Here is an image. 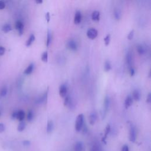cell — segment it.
<instances>
[{"label":"cell","mask_w":151,"mask_h":151,"mask_svg":"<svg viewBox=\"0 0 151 151\" xmlns=\"http://www.w3.org/2000/svg\"><path fill=\"white\" fill-rule=\"evenodd\" d=\"M121 151H129V148L128 145H123Z\"/></svg>","instance_id":"f35d334b"},{"label":"cell","mask_w":151,"mask_h":151,"mask_svg":"<svg viewBox=\"0 0 151 151\" xmlns=\"http://www.w3.org/2000/svg\"><path fill=\"white\" fill-rule=\"evenodd\" d=\"M6 53V48L3 46H0V55H3Z\"/></svg>","instance_id":"d590c367"},{"label":"cell","mask_w":151,"mask_h":151,"mask_svg":"<svg viewBox=\"0 0 151 151\" xmlns=\"http://www.w3.org/2000/svg\"><path fill=\"white\" fill-rule=\"evenodd\" d=\"M126 61L127 64L130 67V68L132 67L131 65H132V54L130 52H128L126 54Z\"/></svg>","instance_id":"ffe728a7"},{"label":"cell","mask_w":151,"mask_h":151,"mask_svg":"<svg viewBox=\"0 0 151 151\" xmlns=\"http://www.w3.org/2000/svg\"><path fill=\"white\" fill-rule=\"evenodd\" d=\"M48 90H47L44 94H43V96H42L41 97H40L39 98H38L36 100V104L37 105H42L44 103H46L47 100V98H48Z\"/></svg>","instance_id":"52a82bcc"},{"label":"cell","mask_w":151,"mask_h":151,"mask_svg":"<svg viewBox=\"0 0 151 151\" xmlns=\"http://www.w3.org/2000/svg\"><path fill=\"white\" fill-rule=\"evenodd\" d=\"M133 99H134L135 101L138 102L141 99V93L139 90H134L133 93Z\"/></svg>","instance_id":"ac0fdd59"},{"label":"cell","mask_w":151,"mask_h":151,"mask_svg":"<svg viewBox=\"0 0 151 151\" xmlns=\"http://www.w3.org/2000/svg\"><path fill=\"white\" fill-rule=\"evenodd\" d=\"M17 112L18 110H14L11 114V119L14 120L17 119Z\"/></svg>","instance_id":"e575fe53"},{"label":"cell","mask_w":151,"mask_h":151,"mask_svg":"<svg viewBox=\"0 0 151 151\" xmlns=\"http://www.w3.org/2000/svg\"><path fill=\"white\" fill-rule=\"evenodd\" d=\"M104 42H105V44L106 46L110 44V34H107L105 37V38L104 39Z\"/></svg>","instance_id":"f546056e"},{"label":"cell","mask_w":151,"mask_h":151,"mask_svg":"<svg viewBox=\"0 0 151 151\" xmlns=\"http://www.w3.org/2000/svg\"><path fill=\"white\" fill-rule=\"evenodd\" d=\"M133 103V99L130 96H128L126 97L125 100V107L126 109H128L129 107H130Z\"/></svg>","instance_id":"4fadbf2b"},{"label":"cell","mask_w":151,"mask_h":151,"mask_svg":"<svg viewBox=\"0 0 151 151\" xmlns=\"http://www.w3.org/2000/svg\"><path fill=\"white\" fill-rule=\"evenodd\" d=\"M51 39H52V37H51V34L50 31L48 30V33H47V41H46V46L47 47H48L51 44Z\"/></svg>","instance_id":"cb8c5ba5"},{"label":"cell","mask_w":151,"mask_h":151,"mask_svg":"<svg viewBox=\"0 0 151 151\" xmlns=\"http://www.w3.org/2000/svg\"><path fill=\"white\" fill-rule=\"evenodd\" d=\"M135 74V70L133 67H130V74L131 76H134Z\"/></svg>","instance_id":"ab89813d"},{"label":"cell","mask_w":151,"mask_h":151,"mask_svg":"<svg viewBox=\"0 0 151 151\" xmlns=\"http://www.w3.org/2000/svg\"><path fill=\"white\" fill-rule=\"evenodd\" d=\"M89 123L91 125H94L96 122V121L98 119V115L97 113L95 111H93L91 112V113L89 115Z\"/></svg>","instance_id":"8992f818"},{"label":"cell","mask_w":151,"mask_h":151,"mask_svg":"<svg viewBox=\"0 0 151 151\" xmlns=\"http://www.w3.org/2000/svg\"><path fill=\"white\" fill-rule=\"evenodd\" d=\"M25 118V112L23 110H19L17 112V119H18L19 121L22 122L24 121Z\"/></svg>","instance_id":"7c38bea8"},{"label":"cell","mask_w":151,"mask_h":151,"mask_svg":"<svg viewBox=\"0 0 151 151\" xmlns=\"http://www.w3.org/2000/svg\"><path fill=\"white\" fill-rule=\"evenodd\" d=\"M137 51L140 55H143L146 53L145 48L142 45H139L137 47Z\"/></svg>","instance_id":"484cf974"},{"label":"cell","mask_w":151,"mask_h":151,"mask_svg":"<svg viewBox=\"0 0 151 151\" xmlns=\"http://www.w3.org/2000/svg\"><path fill=\"white\" fill-rule=\"evenodd\" d=\"M27 118V121H28V122H31V121L33 120V118H34V113H33V112L32 110H30L28 112Z\"/></svg>","instance_id":"d4e9b609"},{"label":"cell","mask_w":151,"mask_h":151,"mask_svg":"<svg viewBox=\"0 0 151 151\" xmlns=\"http://www.w3.org/2000/svg\"><path fill=\"white\" fill-rule=\"evenodd\" d=\"M121 16H122V13H121V10L119 9L116 8L114 11L115 18L116 19V20H119L121 18Z\"/></svg>","instance_id":"603a6c76"},{"label":"cell","mask_w":151,"mask_h":151,"mask_svg":"<svg viewBox=\"0 0 151 151\" xmlns=\"http://www.w3.org/2000/svg\"><path fill=\"white\" fill-rule=\"evenodd\" d=\"M12 30V27L11 26L10 24H5L3 27H2V30L3 32H4L5 33H8L10 31H11Z\"/></svg>","instance_id":"44dd1931"},{"label":"cell","mask_w":151,"mask_h":151,"mask_svg":"<svg viewBox=\"0 0 151 151\" xmlns=\"http://www.w3.org/2000/svg\"><path fill=\"white\" fill-rule=\"evenodd\" d=\"M91 19L93 21H98L100 19V12L98 11H94L92 12Z\"/></svg>","instance_id":"9a60e30c"},{"label":"cell","mask_w":151,"mask_h":151,"mask_svg":"<svg viewBox=\"0 0 151 151\" xmlns=\"http://www.w3.org/2000/svg\"><path fill=\"white\" fill-rule=\"evenodd\" d=\"M8 93V88L6 86H3L0 89V97L4 98L7 96Z\"/></svg>","instance_id":"d6986e66"},{"label":"cell","mask_w":151,"mask_h":151,"mask_svg":"<svg viewBox=\"0 0 151 151\" xmlns=\"http://www.w3.org/2000/svg\"><path fill=\"white\" fill-rule=\"evenodd\" d=\"M15 29L18 30L19 35L21 36L23 34V33H24V25L23 23L21 21H20V20H18L15 23Z\"/></svg>","instance_id":"277c9868"},{"label":"cell","mask_w":151,"mask_h":151,"mask_svg":"<svg viewBox=\"0 0 151 151\" xmlns=\"http://www.w3.org/2000/svg\"><path fill=\"white\" fill-rule=\"evenodd\" d=\"M67 48L72 51H76L78 50V44L77 43L73 40H70L67 43Z\"/></svg>","instance_id":"ba28073f"},{"label":"cell","mask_w":151,"mask_h":151,"mask_svg":"<svg viewBox=\"0 0 151 151\" xmlns=\"http://www.w3.org/2000/svg\"><path fill=\"white\" fill-rule=\"evenodd\" d=\"M26 127V123L24 121L20 122V123L18 124L17 127V130L18 132H23L25 130Z\"/></svg>","instance_id":"7402d4cb"},{"label":"cell","mask_w":151,"mask_h":151,"mask_svg":"<svg viewBox=\"0 0 151 151\" xmlns=\"http://www.w3.org/2000/svg\"><path fill=\"white\" fill-rule=\"evenodd\" d=\"M68 87L66 84L62 85L59 88V94L62 98H65L67 95Z\"/></svg>","instance_id":"5b68a950"},{"label":"cell","mask_w":151,"mask_h":151,"mask_svg":"<svg viewBox=\"0 0 151 151\" xmlns=\"http://www.w3.org/2000/svg\"><path fill=\"white\" fill-rule=\"evenodd\" d=\"M90 151H101V148L99 145L95 144L91 148Z\"/></svg>","instance_id":"4dcf8cb0"},{"label":"cell","mask_w":151,"mask_h":151,"mask_svg":"<svg viewBox=\"0 0 151 151\" xmlns=\"http://www.w3.org/2000/svg\"><path fill=\"white\" fill-rule=\"evenodd\" d=\"M84 149V144L82 141H78L74 145V151H83Z\"/></svg>","instance_id":"30bf717a"},{"label":"cell","mask_w":151,"mask_h":151,"mask_svg":"<svg viewBox=\"0 0 151 151\" xmlns=\"http://www.w3.org/2000/svg\"><path fill=\"white\" fill-rule=\"evenodd\" d=\"M86 34H87V36L89 39L94 40L97 37V36L98 35V32L96 29L91 28H90L87 30Z\"/></svg>","instance_id":"3957f363"},{"label":"cell","mask_w":151,"mask_h":151,"mask_svg":"<svg viewBox=\"0 0 151 151\" xmlns=\"http://www.w3.org/2000/svg\"><path fill=\"white\" fill-rule=\"evenodd\" d=\"M48 52L47 51H44L42 55V60L44 62L47 63L48 62Z\"/></svg>","instance_id":"f1b7e54d"},{"label":"cell","mask_w":151,"mask_h":151,"mask_svg":"<svg viewBox=\"0 0 151 151\" xmlns=\"http://www.w3.org/2000/svg\"><path fill=\"white\" fill-rule=\"evenodd\" d=\"M104 69H105V71L106 72H108V71H109L111 70L112 66H111V64H110L109 61H106L105 62Z\"/></svg>","instance_id":"83f0119b"},{"label":"cell","mask_w":151,"mask_h":151,"mask_svg":"<svg viewBox=\"0 0 151 151\" xmlns=\"http://www.w3.org/2000/svg\"><path fill=\"white\" fill-rule=\"evenodd\" d=\"M6 130V126L4 123H0V133H3Z\"/></svg>","instance_id":"836d02e7"},{"label":"cell","mask_w":151,"mask_h":151,"mask_svg":"<svg viewBox=\"0 0 151 151\" xmlns=\"http://www.w3.org/2000/svg\"><path fill=\"white\" fill-rule=\"evenodd\" d=\"M23 144L25 146H28L31 145V142L28 140H25L23 142Z\"/></svg>","instance_id":"74e56055"},{"label":"cell","mask_w":151,"mask_h":151,"mask_svg":"<svg viewBox=\"0 0 151 151\" xmlns=\"http://www.w3.org/2000/svg\"><path fill=\"white\" fill-rule=\"evenodd\" d=\"M134 36V30H131V31H130V33H129V34L127 35V38L128 40H131L133 39Z\"/></svg>","instance_id":"d6a6232c"},{"label":"cell","mask_w":151,"mask_h":151,"mask_svg":"<svg viewBox=\"0 0 151 151\" xmlns=\"http://www.w3.org/2000/svg\"><path fill=\"white\" fill-rule=\"evenodd\" d=\"M70 103V98L69 96L67 95L65 97V99L64 100V106H66L69 105Z\"/></svg>","instance_id":"1f68e13d"},{"label":"cell","mask_w":151,"mask_h":151,"mask_svg":"<svg viewBox=\"0 0 151 151\" xmlns=\"http://www.w3.org/2000/svg\"><path fill=\"white\" fill-rule=\"evenodd\" d=\"M110 106V99L108 96H106L105 97V100H104V105H103V115H106V113L107 112Z\"/></svg>","instance_id":"9c48e42d"},{"label":"cell","mask_w":151,"mask_h":151,"mask_svg":"<svg viewBox=\"0 0 151 151\" xmlns=\"http://www.w3.org/2000/svg\"><path fill=\"white\" fill-rule=\"evenodd\" d=\"M34 65L33 63H31L28 65V66L26 69V70L24 71V74L26 75H29L31 74L34 70Z\"/></svg>","instance_id":"5bb4252c"},{"label":"cell","mask_w":151,"mask_h":151,"mask_svg":"<svg viewBox=\"0 0 151 151\" xmlns=\"http://www.w3.org/2000/svg\"><path fill=\"white\" fill-rule=\"evenodd\" d=\"M46 20L47 23H48L50 21V12H47L46 14Z\"/></svg>","instance_id":"60d3db41"},{"label":"cell","mask_w":151,"mask_h":151,"mask_svg":"<svg viewBox=\"0 0 151 151\" xmlns=\"http://www.w3.org/2000/svg\"><path fill=\"white\" fill-rule=\"evenodd\" d=\"M35 3H36L37 4H42V3H43V1H42V0H40V1H39V0H38V1H35Z\"/></svg>","instance_id":"7bdbcfd3"},{"label":"cell","mask_w":151,"mask_h":151,"mask_svg":"<svg viewBox=\"0 0 151 151\" xmlns=\"http://www.w3.org/2000/svg\"><path fill=\"white\" fill-rule=\"evenodd\" d=\"M136 140V127L131 125L129 130V141L131 142H135Z\"/></svg>","instance_id":"7a4b0ae2"},{"label":"cell","mask_w":151,"mask_h":151,"mask_svg":"<svg viewBox=\"0 0 151 151\" xmlns=\"http://www.w3.org/2000/svg\"><path fill=\"white\" fill-rule=\"evenodd\" d=\"M54 129V123L52 121H49L47 123V127H46V131L47 132V134H51L53 132Z\"/></svg>","instance_id":"2e32d148"},{"label":"cell","mask_w":151,"mask_h":151,"mask_svg":"<svg viewBox=\"0 0 151 151\" xmlns=\"http://www.w3.org/2000/svg\"><path fill=\"white\" fill-rule=\"evenodd\" d=\"M150 102H151V94H150V93H149L148 94V97H147L146 102H147L148 103H150Z\"/></svg>","instance_id":"b9f144b4"},{"label":"cell","mask_w":151,"mask_h":151,"mask_svg":"<svg viewBox=\"0 0 151 151\" xmlns=\"http://www.w3.org/2000/svg\"><path fill=\"white\" fill-rule=\"evenodd\" d=\"M1 111H0V116H1Z\"/></svg>","instance_id":"ee69618b"},{"label":"cell","mask_w":151,"mask_h":151,"mask_svg":"<svg viewBox=\"0 0 151 151\" xmlns=\"http://www.w3.org/2000/svg\"><path fill=\"white\" fill-rule=\"evenodd\" d=\"M84 125V116L83 114L78 116L75 123V129L77 132H80Z\"/></svg>","instance_id":"6da1fadb"},{"label":"cell","mask_w":151,"mask_h":151,"mask_svg":"<svg viewBox=\"0 0 151 151\" xmlns=\"http://www.w3.org/2000/svg\"><path fill=\"white\" fill-rule=\"evenodd\" d=\"M35 39V35L33 34H31L29 38L28 39V40H27V42H26V47H30L33 43V42H34Z\"/></svg>","instance_id":"e0dca14e"},{"label":"cell","mask_w":151,"mask_h":151,"mask_svg":"<svg viewBox=\"0 0 151 151\" xmlns=\"http://www.w3.org/2000/svg\"><path fill=\"white\" fill-rule=\"evenodd\" d=\"M110 131V125H107V126L106 127L105 136H104V137H103V139H102L103 142H105V140H106V138H107L108 134H109Z\"/></svg>","instance_id":"4316f807"},{"label":"cell","mask_w":151,"mask_h":151,"mask_svg":"<svg viewBox=\"0 0 151 151\" xmlns=\"http://www.w3.org/2000/svg\"><path fill=\"white\" fill-rule=\"evenodd\" d=\"M6 7V3L3 1H0V10H4Z\"/></svg>","instance_id":"8d00e7d4"},{"label":"cell","mask_w":151,"mask_h":151,"mask_svg":"<svg viewBox=\"0 0 151 151\" xmlns=\"http://www.w3.org/2000/svg\"><path fill=\"white\" fill-rule=\"evenodd\" d=\"M82 14L80 11H77L74 18V23L75 24H79L82 21Z\"/></svg>","instance_id":"8fae6325"}]
</instances>
